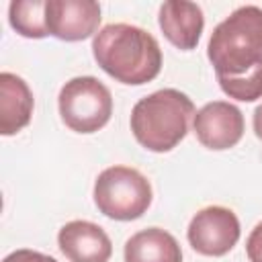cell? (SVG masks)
I'll use <instances>...</instances> for the list:
<instances>
[{"label": "cell", "instance_id": "obj_1", "mask_svg": "<svg viewBox=\"0 0 262 262\" xmlns=\"http://www.w3.org/2000/svg\"><path fill=\"white\" fill-rule=\"evenodd\" d=\"M92 53L96 63L121 84L151 82L162 70V49L156 37L127 23L102 27L92 39Z\"/></svg>", "mask_w": 262, "mask_h": 262}, {"label": "cell", "instance_id": "obj_2", "mask_svg": "<svg viewBox=\"0 0 262 262\" xmlns=\"http://www.w3.org/2000/svg\"><path fill=\"white\" fill-rule=\"evenodd\" d=\"M217 76H246L262 66V8L239 6L221 20L207 45Z\"/></svg>", "mask_w": 262, "mask_h": 262}, {"label": "cell", "instance_id": "obj_3", "mask_svg": "<svg viewBox=\"0 0 262 262\" xmlns=\"http://www.w3.org/2000/svg\"><path fill=\"white\" fill-rule=\"evenodd\" d=\"M190 119H194L192 100L180 90L164 88L133 106L131 131L145 149L164 154L186 137Z\"/></svg>", "mask_w": 262, "mask_h": 262}, {"label": "cell", "instance_id": "obj_4", "mask_svg": "<svg viewBox=\"0 0 262 262\" xmlns=\"http://www.w3.org/2000/svg\"><path fill=\"white\" fill-rule=\"evenodd\" d=\"M94 203L98 211L111 219H137L151 205L149 180L135 168L111 166L102 170L94 182Z\"/></svg>", "mask_w": 262, "mask_h": 262}, {"label": "cell", "instance_id": "obj_5", "mask_svg": "<svg viewBox=\"0 0 262 262\" xmlns=\"http://www.w3.org/2000/svg\"><path fill=\"white\" fill-rule=\"evenodd\" d=\"M57 100L61 121L76 133H94L113 115L111 90L94 76L72 78L61 86Z\"/></svg>", "mask_w": 262, "mask_h": 262}, {"label": "cell", "instance_id": "obj_6", "mask_svg": "<svg viewBox=\"0 0 262 262\" xmlns=\"http://www.w3.org/2000/svg\"><path fill=\"white\" fill-rule=\"evenodd\" d=\"M186 235L194 252L203 256H223L239 239V221L231 209L217 205L205 207L190 219Z\"/></svg>", "mask_w": 262, "mask_h": 262}, {"label": "cell", "instance_id": "obj_7", "mask_svg": "<svg viewBox=\"0 0 262 262\" xmlns=\"http://www.w3.org/2000/svg\"><path fill=\"white\" fill-rule=\"evenodd\" d=\"M192 129L205 147L229 149L244 135V115L231 102L213 100L194 113Z\"/></svg>", "mask_w": 262, "mask_h": 262}, {"label": "cell", "instance_id": "obj_8", "mask_svg": "<svg viewBox=\"0 0 262 262\" xmlns=\"http://www.w3.org/2000/svg\"><path fill=\"white\" fill-rule=\"evenodd\" d=\"M47 33L61 41H82L96 33L100 6L92 0H49L45 4Z\"/></svg>", "mask_w": 262, "mask_h": 262}, {"label": "cell", "instance_id": "obj_9", "mask_svg": "<svg viewBox=\"0 0 262 262\" xmlns=\"http://www.w3.org/2000/svg\"><path fill=\"white\" fill-rule=\"evenodd\" d=\"M61 254L70 262H108L113 244L106 231L90 221H70L57 233Z\"/></svg>", "mask_w": 262, "mask_h": 262}, {"label": "cell", "instance_id": "obj_10", "mask_svg": "<svg viewBox=\"0 0 262 262\" xmlns=\"http://www.w3.org/2000/svg\"><path fill=\"white\" fill-rule=\"evenodd\" d=\"M158 20L164 37L182 51H190L196 47L205 27L201 6L194 2H182V0L164 2L160 6Z\"/></svg>", "mask_w": 262, "mask_h": 262}, {"label": "cell", "instance_id": "obj_11", "mask_svg": "<svg viewBox=\"0 0 262 262\" xmlns=\"http://www.w3.org/2000/svg\"><path fill=\"white\" fill-rule=\"evenodd\" d=\"M33 92L27 82L10 72L0 74V133L14 135L29 125L33 115Z\"/></svg>", "mask_w": 262, "mask_h": 262}, {"label": "cell", "instance_id": "obj_12", "mask_svg": "<svg viewBox=\"0 0 262 262\" xmlns=\"http://www.w3.org/2000/svg\"><path fill=\"white\" fill-rule=\"evenodd\" d=\"M125 262H182V250L172 233L149 227L127 239Z\"/></svg>", "mask_w": 262, "mask_h": 262}, {"label": "cell", "instance_id": "obj_13", "mask_svg": "<svg viewBox=\"0 0 262 262\" xmlns=\"http://www.w3.org/2000/svg\"><path fill=\"white\" fill-rule=\"evenodd\" d=\"M45 4L43 0H20L10 2L8 6V20L10 27L29 39H43L47 37V23H45Z\"/></svg>", "mask_w": 262, "mask_h": 262}, {"label": "cell", "instance_id": "obj_14", "mask_svg": "<svg viewBox=\"0 0 262 262\" xmlns=\"http://www.w3.org/2000/svg\"><path fill=\"white\" fill-rule=\"evenodd\" d=\"M217 82L229 98H235L242 102H252L262 96V66H258L250 74L237 76V78L217 76Z\"/></svg>", "mask_w": 262, "mask_h": 262}, {"label": "cell", "instance_id": "obj_15", "mask_svg": "<svg viewBox=\"0 0 262 262\" xmlns=\"http://www.w3.org/2000/svg\"><path fill=\"white\" fill-rule=\"evenodd\" d=\"M246 252H248L250 262H262V221L252 229L246 242Z\"/></svg>", "mask_w": 262, "mask_h": 262}, {"label": "cell", "instance_id": "obj_16", "mask_svg": "<svg viewBox=\"0 0 262 262\" xmlns=\"http://www.w3.org/2000/svg\"><path fill=\"white\" fill-rule=\"evenodd\" d=\"M2 262H57V260L47 254L35 252V250H16V252L8 254Z\"/></svg>", "mask_w": 262, "mask_h": 262}, {"label": "cell", "instance_id": "obj_17", "mask_svg": "<svg viewBox=\"0 0 262 262\" xmlns=\"http://www.w3.org/2000/svg\"><path fill=\"white\" fill-rule=\"evenodd\" d=\"M254 133L258 135V139H262V104H258L254 111Z\"/></svg>", "mask_w": 262, "mask_h": 262}]
</instances>
